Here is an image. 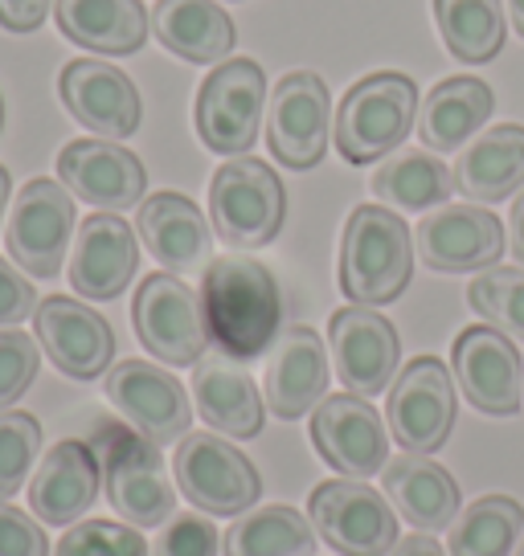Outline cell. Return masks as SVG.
Wrapping results in <instances>:
<instances>
[{
  "label": "cell",
  "instance_id": "6da1fadb",
  "mask_svg": "<svg viewBox=\"0 0 524 556\" xmlns=\"http://www.w3.org/2000/svg\"><path fill=\"white\" fill-rule=\"evenodd\" d=\"M201 307L210 340L229 361H254L279 336V282L250 254H222L205 266Z\"/></svg>",
  "mask_w": 524,
  "mask_h": 556
},
{
  "label": "cell",
  "instance_id": "7a4b0ae2",
  "mask_svg": "<svg viewBox=\"0 0 524 556\" xmlns=\"http://www.w3.org/2000/svg\"><path fill=\"white\" fill-rule=\"evenodd\" d=\"M414 275L410 226L382 205H357L340 238V291L361 307H385Z\"/></svg>",
  "mask_w": 524,
  "mask_h": 556
},
{
  "label": "cell",
  "instance_id": "3957f363",
  "mask_svg": "<svg viewBox=\"0 0 524 556\" xmlns=\"http://www.w3.org/2000/svg\"><path fill=\"white\" fill-rule=\"evenodd\" d=\"M107 483V504L132 528H164L176 507V486L164 475L157 442L120 421H99L90 434Z\"/></svg>",
  "mask_w": 524,
  "mask_h": 556
},
{
  "label": "cell",
  "instance_id": "277c9868",
  "mask_svg": "<svg viewBox=\"0 0 524 556\" xmlns=\"http://www.w3.org/2000/svg\"><path fill=\"white\" fill-rule=\"evenodd\" d=\"M419 119V87L398 70L369 74L336 106V148L349 164H373L402 148Z\"/></svg>",
  "mask_w": 524,
  "mask_h": 556
},
{
  "label": "cell",
  "instance_id": "5b68a950",
  "mask_svg": "<svg viewBox=\"0 0 524 556\" xmlns=\"http://www.w3.org/2000/svg\"><path fill=\"white\" fill-rule=\"evenodd\" d=\"M213 233L229 250H262L279 238L287 217V192L271 164L238 156L222 164L210 180Z\"/></svg>",
  "mask_w": 524,
  "mask_h": 556
},
{
  "label": "cell",
  "instance_id": "8992f818",
  "mask_svg": "<svg viewBox=\"0 0 524 556\" xmlns=\"http://www.w3.org/2000/svg\"><path fill=\"white\" fill-rule=\"evenodd\" d=\"M176 486L205 516H246L259 504L262 483L254 463L217 434H185L173 454Z\"/></svg>",
  "mask_w": 524,
  "mask_h": 556
},
{
  "label": "cell",
  "instance_id": "52a82bcc",
  "mask_svg": "<svg viewBox=\"0 0 524 556\" xmlns=\"http://www.w3.org/2000/svg\"><path fill=\"white\" fill-rule=\"evenodd\" d=\"M132 319L148 356H157L164 365H197L210 348L201 291H192L185 278L169 270L144 278L132 303Z\"/></svg>",
  "mask_w": 524,
  "mask_h": 556
},
{
  "label": "cell",
  "instance_id": "ba28073f",
  "mask_svg": "<svg viewBox=\"0 0 524 556\" xmlns=\"http://www.w3.org/2000/svg\"><path fill=\"white\" fill-rule=\"evenodd\" d=\"M315 536L340 556H385L398 544V511L369 483L328 479L308 500Z\"/></svg>",
  "mask_w": 524,
  "mask_h": 556
},
{
  "label": "cell",
  "instance_id": "9c48e42d",
  "mask_svg": "<svg viewBox=\"0 0 524 556\" xmlns=\"http://www.w3.org/2000/svg\"><path fill=\"white\" fill-rule=\"evenodd\" d=\"M266 74L254 58H234L210 70L197 94V136L217 156H246L259 139Z\"/></svg>",
  "mask_w": 524,
  "mask_h": 556
},
{
  "label": "cell",
  "instance_id": "30bf717a",
  "mask_svg": "<svg viewBox=\"0 0 524 556\" xmlns=\"http://www.w3.org/2000/svg\"><path fill=\"white\" fill-rule=\"evenodd\" d=\"M389 434L410 454L438 451L454 430V381L438 356H414L389 384Z\"/></svg>",
  "mask_w": 524,
  "mask_h": 556
},
{
  "label": "cell",
  "instance_id": "8fae6325",
  "mask_svg": "<svg viewBox=\"0 0 524 556\" xmlns=\"http://www.w3.org/2000/svg\"><path fill=\"white\" fill-rule=\"evenodd\" d=\"M328 119H333V99L324 78L312 70H291L283 74L275 94H271V115H266V148L283 168L308 173L324 160L328 148Z\"/></svg>",
  "mask_w": 524,
  "mask_h": 556
},
{
  "label": "cell",
  "instance_id": "7c38bea8",
  "mask_svg": "<svg viewBox=\"0 0 524 556\" xmlns=\"http://www.w3.org/2000/svg\"><path fill=\"white\" fill-rule=\"evenodd\" d=\"M74 233V197L66 185L37 176L17 192V205L4 229V245L25 275L53 278L62 270Z\"/></svg>",
  "mask_w": 524,
  "mask_h": 556
},
{
  "label": "cell",
  "instance_id": "4fadbf2b",
  "mask_svg": "<svg viewBox=\"0 0 524 556\" xmlns=\"http://www.w3.org/2000/svg\"><path fill=\"white\" fill-rule=\"evenodd\" d=\"M107 401L123 414L132 430H140L157 446H173L189 434L192 405L173 372L148 361H120L107 372Z\"/></svg>",
  "mask_w": 524,
  "mask_h": 556
},
{
  "label": "cell",
  "instance_id": "5bb4252c",
  "mask_svg": "<svg viewBox=\"0 0 524 556\" xmlns=\"http://www.w3.org/2000/svg\"><path fill=\"white\" fill-rule=\"evenodd\" d=\"M328 344H333L336 377L345 384V393L357 397H377L394 384L402 344L398 331L377 307H340L328 324Z\"/></svg>",
  "mask_w": 524,
  "mask_h": 556
},
{
  "label": "cell",
  "instance_id": "9a60e30c",
  "mask_svg": "<svg viewBox=\"0 0 524 556\" xmlns=\"http://www.w3.org/2000/svg\"><path fill=\"white\" fill-rule=\"evenodd\" d=\"M451 368L463 397L472 401L479 414L512 417L521 409L524 365L516 344L508 340L504 331L488 328V324L459 331V340L451 348Z\"/></svg>",
  "mask_w": 524,
  "mask_h": 556
},
{
  "label": "cell",
  "instance_id": "2e32d148",
  "mask_svg": "<svg viewBox=\"0 0 524 556\" xmlns=\"http://www.w3.org/2000/svg\"><path fill=\"white\" fill-rule=\"evenodd\" d=\"M414 250L438 275L488 270L504 254V226L479 205H442L419 222Z\"/></svg>",
  "mask_w": 524,
  "mask_h": 556
},
{
  "label": "cell",
  "instance_id": "e0dca14e",
  "mask_svg": "<svg viewBox=\"0 0 524 556\" xmlns=\"http://www.w3.org/2000/svg\"><path fill=\"white\" fill-rule=\"evenodd\" d=\"M312 446L345 479H369L389 463V434L377 409L357 393L324 397L312 414Z\"/></svg>",
  "mask_w": 524,
  "mask_h": 556
},
{
  "label": "cell",
  "instance_id": "ac0fdd59",
  "mask_svg": "<svg viewBox=\"0 0 524 556\" xmlns=\"http://www.w3.org/2000/svg\"><path fill=\"white\" fill-rule=\"evenodd\" d=\"M34 331L50 352V365L74 381L103 377L115 361V331L99 312L66 295H50L37 303Z\"/></svg>",
  "mask_w": 524,
  "mask_h": 556
},
{
  "label": "cell",
  "instance_id": "d6986e66",
  "mask_svg": "<svg viewBox=\"0 0 524 556\" xmlns=\"http://www.w3.org/2000/svg\"><path fill=\"white\" fill-rule=\"evenodd\" d=\"M58 94L74 119L95 136L120 143V139L136 136V127H140V90L111 62H95V58L66 62L62 78H58Z\"/></svg>",
  "mask_w": 524,
  "mask_h": 556
},
{
  "label": "cell",
  "instance_id": "ffe728a7",
  "mask_svg": "<svg viewBox=\"0 0 524 556\" xmlns=\"http://www.w3.org/2000/svg\"><path fill=\"white\" fill-rule=\"evenodd\" d=\"M58 180L95 208L120 213L144 201V164L115 139H74L58 156Z\"/></svg>",
  "mask_w": 524,
  "mask_h": 556
},
{
  "label": "cell",
  "instance_id": "44dd1931",
  "mask_svg": "<svg viewBox=\"0 0 524 556\" xmlns=\"http://www.w3.org/2000/svg\"><path fill=\"white\" fill-rule=\"evenodd\" d=\"M136 233L169 275H205L213 262V233L201 208L180 192H152L140 201Z\"/></svg>",
  "mask_w": 524,
  "mask_h": 556
},
{
  "label": "cell",
  "instance_id": "7402d4cb",
  "mask_svg": "<svg viewBox=\"0 0 524 556\" xmlns=\"http://www.w3.org/2000/svg\"><path fill=\"white\" fill-rule=\"evenodd\" d=\"M136 229L120 213H90L71 254V287L95 303L120 299L136 275Z\"/></svg>",
  "mask_w": 524,
  "mask_h": 556
},
{
  "label": "cell",
  "instance_id": "603a6c76",
  "mask_svg": "<svg viewBox=\"0 0 524 556\" xmlns=\"http://www.w3.org/2000/svg\"><path fill=\"white\" fill-rule=\"evenodd\" d=\"M99 483H103V470H99L90 442L66 438L41 458L34 483H29V507L41 523L66 528L95 507Z\"/></svg>",
  "mask_w": 524,
  "mask_h": 556
},
{
  "label": "cell",
  "instance_id": "cb8c5ba5",
  "mask_svg": "<svg viewBox=\"0 0 524 556\" xmlns=\"http://www.w3.org/2000/svg\"><path fill=\"white\" fill-rule=\"evenodd\" d=\"M262 384H266V405L275 417L296 421L312 414V405H320L328 393V352L320 344V336L303 324L279 331V344L271 352Z\"/></svg>",
  "mask_w": 524,
  "mask_h": 556
},
{
  "label": "cell",
  "instance_id": "d4e9b609",
  "mask_svg": "<svg viewBox=\"0 0 524 556\" xmlns=\"http://www.w3.org/2000/svg\"><path fill=\"white\" fill-rule=\"evenodd\" d=\"M385 495L394 511L419 532H442L459 516V483L431 454H398L385 463Z\"/></svg>",
  "mask_w": 524,
  "mask_h": 556
},
{
  "label": "cell",
  "instance_id": "484cf974",
  "mask_svg": "<svg viewBox=\"0 0 524 556\" xmlns=\"http://www.w3.org/2000/svg\"><path fill=\"white\" fill-rule=\"evenodd\" d=\"M192 397H197V414L217 434L254 438L262 430L259 384L229 356H201L192 365Z\"/></svg>",
  "mask_w": 524,
  "mask_h": 556
},
{
  "label": "cell",
  "instance_id": "4316f807",
  "mask_svg": "<svg viewBox=\"0 0 524 556\" xmlns=\"http://www.w3.org/2000/svg\"><path fill=\"white\" fill-rule=\"evenodd\" d=\"M454 189L467 201L496 205L512 192L524 189V127L521 123H500L484 136H475L459 160H454Z\"/></svg>",
  "mask_w": 524,
  "mask_h": 556
},
{
  "label": "cell",
  "instance_id": "83f0119b",
  "mask_svg": "<svg viewBox=\"0 0 524 556\" xmlns=\"http://www.w3.org/2000/svg\"><path fill=\"white\" fill-rule=\"evenodd\" d=\"M53 21L66 41L95 53H136L148 41V9L140 0H58Z\"/></svg>",
  "mask_w": 524,
  "mask_h": 556
},
{
  "label": "cell",
  "instance_id": "f1b7e54d",
  "mask_svg": "<svg viewBox=\"0 0 524 556\" xmlns=\"http://www.w3.org/2000/svg\"><path fill=\"white\" fill-rule=\"evenodd\" d=\"M152 34L169 53L213 66L234 50V21L213 0H157L152 9Z\"/></svg>",
  "mask_w": 524,
  "mask_h": 556
},
{
  "label": "cell",
  "instance_id": "f546056e",
  "mask_svg": "<svg viewBox=\"0 0 524 556\" xmlns=\"http://www.w3.org/2000/svg\"><path fill=\"white\" fill-rule=\"evenodd\" d=\"M491 99L488 83H479L472 74H459V78H447V83H438L431 94H426V103H422V115H419V136L422 143L431 148V152H459L467 139L491 119Z\"/></svg>",
  "mask_w": 524,
  "mask_h": 556
},
{
  "label": "cell",
  "instance_id": "4dcf8cb0",
  "mask_svg": "<svg viewBox=\"0 0 524 556\" xmlns=\"http://www.w3.org/2000/svg\"><path fill=\"white\" fill-rule=\"evenodd\" d=\"M435 25L463 66H484L504 50L508 21L500 0H435Z\"/></svg>",
  "mask_w": 524,
  "mask_h": 556
},
{
  "label": "cell",
  "instance_id": "1f68e13d",
  "mask_svg": "<svg viewBox=\"0 0 524 556\" xmlns=\"http://www.w3.org/2000/svg\"><path fill=\"white\" fill-rule=\"evenodd\" d=\"M226 556H312L315 553V528L296 507L275 504L259 507L250 516H238L222 536Z\"/></svg>",
  "mask_w": 524,
  "mask_h": 556
},
{
  "label": "cell",
  "instance_id": "d6a6232c",
  "mask_svg": "<svg viewBox=\"0 0 524 556\" xmlns=\"http://www.w3.org/2000/svg\"><path fill=\"white\" fill-rule=\"evenodd\" d=\"M369 189L377 192V201L422 213L431 205H442L454 192V173L431 152H398L377 164V173L369 180Z\"/></svg>",
  "mask_w": 524,
  "mask_h": 556
},
{
  "label": "cell",
  "instance_id": "836d02e7",
  "mask_svg": "<svg viewBox=\"0 0 524 556\" xmlns=\"http://www.w3.org/2000/svg\"><path fill=\"white\" fill-rule=\"evenodd\" d=\"M524 536V507L508 495H484L459 511L447 536L451 556H508Z\"/></svg>",
  "mask_w": 524,
  "mask_h": 556
},
{
  "label": "cell",
  "instance_id": "e575fe53",
  "mask_svg": "<svg viewBox=\"0 0 524 556\" xmlns=\"http://www.w3.org/2000/svg\"><path fill=\"white\" fill-rule=\"evenodd\" d=\"M467 303L488 328L524 344V266H488L472 278Z\"/></svg>",
  "mask_w": 524,
  "mask_h": 556
},
{
  "label": "cell",
  "instance_id": "d590c367",
  "mask_svg": "<svg viewBox=\"0 0 524 556\" xmlns=\"http://www.w3.org/2000/svg\"><path fill=\"white\" fill-rule=\"evenodd\" d=\"M41 451V426L25 409L0 414V504H9L21 486L29 483V470Z\"/></svg>",
  "mask_w": 524,
  "mask_h": 556
},
{
  "label": "cell",
  "instance_id": "8d00e7d4",
  "mask_svg": "<svg viewBox=\"0 0 524 556\" xmlns=\"http://www.w3.org/2000/svg\"><path fill=\"white\" fill-rule=\"evenodd\" d=\"M53 556H148V544L132 523L83 520L53 544Z\"/></svg>",
  "mask_w": 524,
  "mask_h": 556
},
{
  "label": "cell",
  "instance_id": "74e56055",
  "mask_svg": "<svg viewBox=\"0 0 524 556\" xmlns=\"http://www.w3.org/2000/svg\"><path fill=\"white\" fill-rule=\"evenodd\" d=\"M37 368H41V352H37L34 336H25L21 328L0 331V414L9 405H17V397H25Z\"/></svg>",
  "mask_w": 524,
  "mask_h": 556
},
{
  "label": "cell",
  "instance_id": "f35d334b",
  "mask_svg": "<svg viewBox=\"0 0 524 556\" xmlns=\"http://www.w3.org/2000/svg\"><path fill=\"white\" fill-rule=\"evenodd\" d=\"M222 553V532L205 516H173L160 528L152 556H217Z\"/></svg>",
  "mask_w": 524,
  "mask_h": 556
},
{
  "label": "cell",
  "instance_id": "ab89813d",
  "mask_svg": "<svg viewBox=\"0 0 524 556\" xmlns=\"http://www.w3.org/2000/svg\"><path fill=\"white\" fill-rule=\"evenodd\" d=\"M0 556H50V536L21 507L0 504Z\"/></svg>",
  "mask_w": 524,
  "mask_h": 556
},
{
  "label": "cell",
  "instance_id": "60d3db41",
  "mask_svg": "<svg viewBox=\"0 0 524 556\" xmlns=\"http://www.w3.org/2000/svg\"><path fill=\"white\" fill-rule=\"evenodd\" d=\"M37 312L34 282L21 275L9 258H0V328H17L21 319Z\"/></svg>",
  "mask_w": 524,
  "mask_h": 556
},
{
  "label": "cell",
  "instance_id": "b9f144b4",
  "mask_svg": "<svg viewBox=\"0 0 524 556\" xmlns=\"http://www.w3.org/2000/svg\"><path fill=\"white\" fill-rule=\"evenodd\" d=\"M53 0H0V29L9 34H34L50 17Z\"/></svg>",
  "mask_w": 524,
  "mask_h": 556
},
{
  "label": "cell",
  "instance_id": "7bdbcfd3",
  "mask_svg": "<svg viewBox=\"0 0 524 556\" xmlns=\"http://www.w3.org/2000/svg\"><path fill=\"white\" fill-rule=\"evenodd\" d=\"M508 250H512V258L524 266V189L516 192L512 213H508Z\"/></svg>",
  "mask_w": 524,
  "mask_h": 556
},
{
  "label": "cell",
  "instance_id": "ee69618b",
  "mask_svg": "<svg viewBox=\"0 0 524 556\" xmlns=\"http://www.w3.org/2000/svg\"><path fill=\"white\" fill-rule=\"evenodd\" d=\"M389 556H447V553H442V544H438V540H431L426 532H419V536L398 540Z\"/></svg>",
  "mask_w": 524,
  "mask_h": 556
},
{
  "label": "cell",
  "instance_id": "f6af8a7d",
  "mask_svg": "<svg viewBox=\"0 0 524 556\" xmlns=\"http://www.w3.org/2000/svg\"><path fill=\"white\" fill-rule=\"evenodd\" d=\"M508 21H512L516 37H524V0H508Z\"/></svg>",
  "mask_w": 524,
  "mask_h": 556
},
{
  "label": "cell",
  "instance_id": "bcb514c9",
  "mask_svg": "<svg viewBox=\"0 0 524 556\" xmlns=\"http://www.w3.org/2000/svg\"><path fill=\"white\" fill-rule=\"evenodd\" d=\"M9 173H4V164H0V222H4V205H9Z\"/></svg>",
  "mask_w": 524,
  "mask_h": 556
},
{
  "label": "cell",
  "instance_id": "7dc6e473",
  "mask_svg": "<svg viewBox=\"0 0 524 556\" xmlns=\"http://www.w3.org/2000/svg\"><path fill=\"white\" fill-rule=\"evenodd\" d=\"M512 556H524V540H521V544H516V553H512Z\"/></svg>",
  "mask_w": 524,
  "mask_h": 556
},
{
  "label": "cell",
  "instance_id": "c3c4849f",
  "mask_svg": "<svg viewBox=\"0 0 524 556\" xmlns=\"http://www.w3.org/2000/svg\"><path fill=\"white\" fill-rule=\"evenodd\" d=\"M0 127H4V103H0Z\"/></svg>",
  "mask_w": 524,
  "mask_h": 556
}]
</instances>
